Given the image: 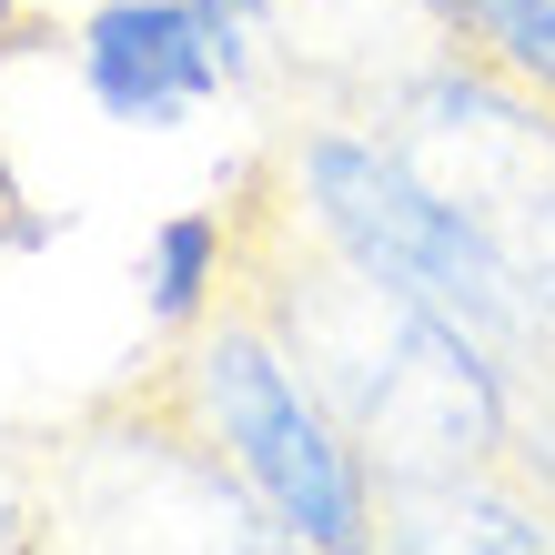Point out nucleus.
<instances>
[{"label": "nucleus", "instance_id": "f257e3e1", "mask_svg": "<svg viewBox=\"0 0 555 555\" xmlns=\"http://www.w3.org/2000/svg\"><path fill=\"white\" fill-rule=\"evenodd\" d=\"M253 304L273 313L293 364L313 374V395L334 404L374 475V505L404 485L505 465V353L475 344L454 313L414 304L404 283L344 263L334 243H313L273 192L243 203V273Z\"/></svg>", "mask_w": 555, "mask_h": 555}, {"label": "nucleus", "instance_id": "f03ea898", "mask_svg": "<svg viewBox=\"0 0 555 555\" xmlns=\"http://www.w3.org/2000/svg\"><path fill=\"white\" fill-rule=\"evenodd\" d=\"M273 203L304 222L313 243H334L344 263L404 283L414 304H435V313L465 323L475 344H495L505 374L535 364V353H555V334L535 323L526 283H515V263H505V243L485 233L475 203H454L384 121L323 112V121H304V132H283Z\"/></svg>", "mask_w": 555, "mask_h": 555}, {"label": "nucleus", "instance_id": "7ed1b4c3", "mask_svg": "<svg viewBox=\"0 0 555 555\" xmlns=\"http://www.w3.org/2000/svg\"><path fill=\"white\" fill-rule=\"evenodd\" d=\"M222 465L243 475V495L263 505L273 545L304 555H353L374 545V475L334 404L313 395V374L293 364V344L273 334V313L233 283L222 304L172 344V374L152 384Z\"/></svg>", "mask_w": 555, "mask_h": 555}, {"label": "nucleus", "instance_id": "20e7f679", "mask_svg": "<svg viewBox=\"0 0 555 555\" xmlns=\"http://www.w3.org/2000/svg\"><path fill=\"white\" fill-rule=\"evenodd\" d=\"M72 72L91 91V112L121 121V132H182L233 91L192 0H102V11H81Z\"/></svg>", "mask_w": 555, "mask_h": 555}, {"label": "nucleus", "instance_id": "39448f33", "mask_svg": "<svg viewBox=\"0 0 555 555\" xmlns=\"http://www.w3.org/2000/svg\"><path fill=\"white\" fill-rule=\"evenodd\" d=\"M384 545H465V555H555V505L515 465H465L374 505Z\"/></svg>", "mask_w": 555, "mask_h": 555}, {"label": "nucleus", "instance_id": "423d86ee", "mask_svg": "<svg viewBox=\"0 0 555 555\" xmlns=\"http://www.w3.org/2000/svg\"><path fill=\"white\" fill-rule=\"evenodd\" d=\"M243 273V203H192L172 222H152L142 243V323L162 344H182Z\"/></svg>", "mask_w": 555, "mask_h": 555}, {"label": "nucleus", "instance_id": "0eeeda50", "mask_svg": "<svg viewBox=\"0 0 555 555\" xmlns=\"http://www.w3.org/2000/svg\"><path fill=\"white\" fill-rule=\"evenodd\" d=\"M505 465L555 505V353L505 374Z\"/></svg>", "mask_w": 555, "mask_h": 555}, {"label": "nucleus", "instance_id": "6e6552de", "mask_svg": "<svg viewBox=\"0 0 555 555\" xmlns=\"http://www.w3.org/2000/svg\"><path fill=\"white\" fill-rule=\"evenodd\" d=\"M192 11H203L212 51H222V81L253 91L263 61H273V41H283V0H192Z\"/></svg>", "mask_w": 555, "mask_h": 555}, {"label": "nucleus", "instance_id": "1a4fd4ad", "mask_svg": "<svg viewBox=\"0 0 555 555\" xmlns=\"http://www.w3.org/2000/svg\"><path fill=\"white\" fill-rule=\"evenodd\" d=\"M30 243H51V212H30L21 203V172L0 162V253H30Z\"/></svg>", "mask_w": 555, "mask_h": 555}, {"label": "nucleus", "instance_id": "9d476101", "mask_svg": "<svg viewBox=\"0 0 555 555\" xmlns=\"http://www.w3.org/2000/svg\"><path fill=\"white\" fill-rule=\"evenodd\" d=\"M414 11H424V21H435V30H444V41H465V11H475V0H414Z\"/></svg>", "mask_w": 555, "mask_h": 555}, {"label": "nucleus", "instance_id": "9b49d317", "mask_svg": "<svg viewBox=\"0 0 555 555\" xmlns=\"http://www.w3.org/2000/svg\"><path fill=\"white\" fill-rule=\"evenodd\" d=\"M21 41H30V0H0V61H11Z\"/></svg>", "mask_w": 555, "mask_h": 555}]
</instances>
